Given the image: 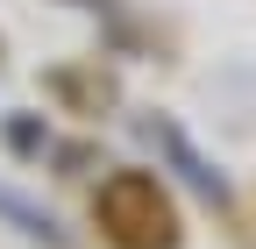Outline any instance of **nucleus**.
I'll use <instances>...</instances> for the list:
<instances>
[{
    "instance_id": "nucleus-2",
    "label": "nucleus",
    "mask_w": 256,
    "mask_h": 249,
    "mask_svg": "<svg viewBox=\"0 0 256 249\" xmlns=\"http://www.w3.org/2000/svg\"><path fill=\"white\" fill-rule=\"evenodd\" d=\"M150 136H156V142H164V150H171V157L185 164V178H192V185H200V192H206V200H228V178H220V171H214V164L200 157V150H192V142H185V136L171 128V121H150Z\"/></svg>"
},
{
    "instance_id": "nucleus-3",
    "label": "nucleus",
    "mask_w": 256,
    "mask_h": 249,
    "mask_svg": "<svg viewBox=\"0 0 256 249\" xmlns=\"http://www.w3.org/2000/svg\"><path fill=\"white\" fill-rule=\"evenodd\" d=\"M0 214H8V221H14L22 235H36V242H64V235H57V221H50V214H43V206H28L22 192H8V185H0Z\"/></svg>"
},
{
    "instance_id": "nucleus-1",
    "label": "nucleus",
    "mask_w": 256,
    "mask_h": 249,
    "mask_svg": "<svg viewBox=\"0 0 256 249\" xmlns=\"http://www.w3.org/2000/svg\"><path fill=\"white\" fill-rule=\"evenodd\" d=\"M100 221L114 228L121 249H171V200H164V185L142 178V171H121L100 192Z\"/></svg>"
}]
</instances>
